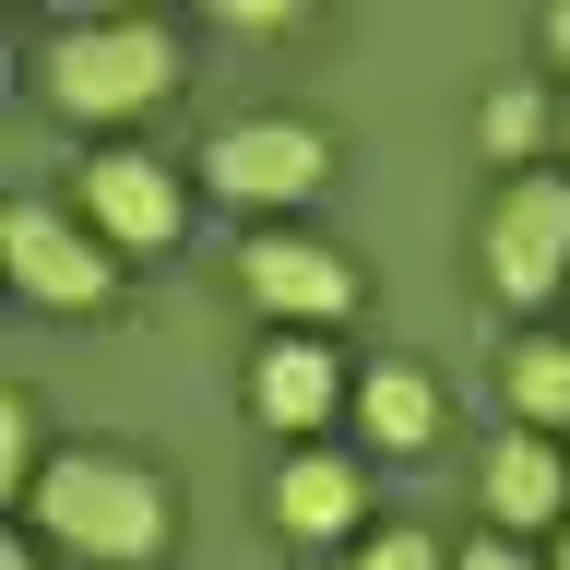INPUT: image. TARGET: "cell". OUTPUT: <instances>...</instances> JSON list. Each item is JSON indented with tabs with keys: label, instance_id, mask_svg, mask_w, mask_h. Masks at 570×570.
Returning a JSON list of instances; mask_svg holds the SVG:
<instances>
[{
	"label": "cell",
	"instance_id": "6da1fadb",
	"mask_svg": "<svg viewBox=\"0 0 570 570\" xmlns=\"http://www.w3.org/2000/svg\"><path fill=\"white\" fill-rule=\"evenodd\" d=\"M24 534H48V547L83 559V570H155L178 511H167V475L142 452L83 440V452H48V475L24 488Z\"/></svg>",
	"mask_w": 570,
	"mask_h": 570
},
{
	"label": "cell",
	"instance_id": "7a4b0ae2",
	"mask_svg": "<svg viewBox=\"0 0 570 570\" xmlns=\"http://www.w3.org/2000/svg\"><path fill=\"white\" fill-rule=\"evenodd\" d=\"M178 24L167 12H96V24H60L48 36V107L83 119V131H119L142 107L178 96Z\"/></svg>",
	"mask_w": 570,
	"mask_h": 570
},
{
	"label": "cell",
	"instance_id": "3957f363",
	"mask_svg": "<svg viewBox=\"0 0 570 570\" xmlns=\"http://www.w3.org/2000/svg\"><path fill=\"white\" fill-rule=\"evenodd\" d=\"M475 274H488L499 309H547V297H570V167L499 178V203L475 214Z\"/></svg>",
	"mask_w": 570,
	"mask_h": 570
},
{
	"label": "cell",
	"instance_id": "277c9868",
	"mask_svg": "<svg viewBox=\"0 0 570 570\" xmlns=\"http://www.w3.org/2000/svg\"><path fill=\"white\" fill-rule=\"evenodd\" d=\"M203 190L274 226V214H297V203H321V190H333V131H321V119H297V107L226 119V131L203 142Z\"/></svg>",
	"mask_w": 570,
	"mask_h": 570
},
{
	"label": "cell",
	"instance_id": "5b68a950",
	"mask_svg": "<svg viewBox=\"0 0 570 570\" xmlns=\"http://www.w3.org/2000/svg\"><path fill=\"white\" fill-rule=\"evenodd\" d=\"M0 262L24 285V309H60V321H83V309L119 297V249H107L60 190H24V203L0 214Z\"/></svg>",
	"mask_w": 570,
	"mask_h": 570
},
{
	"label": "cell",
	"instance_id": "8992f818",
	"mask_svg": "<svg viewBox=\"0 0 570 570\" xmlns=\"http://www.w3.org/2000/svg\"><path fill=\"white\" fill-rule=\"evenodd\" d=\"M60 190H71V214H83L107 249H178V238H190V178H178L167 155L96 142V155L60 178Z\"/></svg>",
	"mask_w": 570,
	"mask_h": 570
},
{
	"label": "cell",
	"instance_id": "52a82bcc",
	"mask_svg": "<svg viewBox=\"0 0 570 570\" xmlns=\"http://www.w3.org/2000/svg\"><path fill=\"white\" fill-rule=\"evenodd\" d=\"M238 297L262 309V333H333V321L356 309V262L333 238H297V226H249Z\"/></svg>",
	"mask_w": 570,
	"mask_h": 570
},
{
	"label": "cell",
	"instance_id": "ba28073f",
	"mask_svg": "<svg viewBox=\"0 0 570 570\" xmlns=\"http://www.w3.org/2000/svg\"><path fill=\"white\" fill-rule=\"evenodd\" d=\"M345 404H356V368H333L321 333H262V345H249V416L274 428V440L309 452V428L345 416Z\"/></svg>",
	"mask_w": 570,
	"mask_h": 570
},
{
	"label": "cell",
	"instance_id": "9c48e42d",
	"mask_svg": "<svg viewBox=\"0 0 570 570\" xmlns=\"http://www.w3.org/2000/svg\"><path fill=\"white\" fill-rule=\"evenodd\" d=\"M475 511L499 534H559L570 523V440H534V428H499L475 452Z\"/></svg>",
	"mask_w": 570,
	"mask_h": 570
},
{
	"label": "cell",
	"instance_id": "30bf717a",
	"mask_svg": "<svg viewBox=\"0 0 570 570\" xmlns=\"http://www.w3.org/2000/svg\"><path fill=\"white\" fill-rule=\"evenodd\" d=\"M262 523L274 534H297V547H345L356 523H368V463L356 452H285L274 463V488H262Z\"/></svg>",
	"mask_w": 570,
	"mask_h": 570
},
{
	"label": "cell",
	"instance_id": "8fae6325",
	"mask_svg": "<svg viewBox=\"0 0 570 570\" xmlns=\"http://www.w3.org/2000/svg\"><path fill=\"white\" fill-rule=\"evenodd\" d=\"M356 440L368 452H428L440 428H452V392H440V368H416V356H381V368H356Z\"/></svg>",
	"mask_w": 570,
	"mask_h": 570
},
{
	"label": "cell",
	"instance_id": "7c38bea8",
	"mask_svg": "<svg viewBox=\"0 0 570 570\" xmlns=\"http://www.w3.org/2000/svg\"><path fill=\"white\" fill-rule=\"evenodd\" d=\"M559 107H570V96H547L534 71H499L488 107H475V142H488V167H499V178H523L534 155L559 142Z\"/></svg>",
	"mask_w": 570,
	"mask_h": 570
},
{
	"label": "cell",
	"instance_id": "4fadbf2b",
	"mask_svg": "<svg viewBox=\"0 0 570 570\" xmlns=\"http://www.w3.org/2000/svg\"><path fill=\"white\" fill-rule=\"evenodd\" d=\"M499 392H511V428H534V440H570V333H511V356H499Z\"/></svg>",
	"mask_w": 570,
	"mask_h": 570
},
{
	"label": "cell",
	"instance_id": "5bb4252c",
	"mask_svg": "<svg viewBox=\"0 0 570 570\" xmlns=\"http://www.w3.org/2000/svg\"><path fill=\"white\" fill-rule=\"evenodd\" d=\"M48 475V440H36V392H0V488L24 499Z\"/></svg>",
	"mask_w": 570,
	"mask_h": 570
},
{
	"label": "cell",
	"instance_id": "9a60e30c",
	"mask_svg": "<svg viewBox=\"0 0 570 570\" xmlns=\"http://www.w3.org/2000/svg\"><path fill=\"white\" fill-rule=\"evenodd\" d=\"M345 570H452V559H440V534L381 523V534H356V547H345Z\"/></svg>",
	"mask_w": 570,
	"mask_h": 570
},
{
	"label": "cell",
	"instance_id": "2e32d148",
	"mask_svg": "<svg viewBox=\"0 0 570 570\" xmlns=\"http://www.w3.org/2000/svg\"><path fill=\"white\" fill-rule=\"evenodd\" d=\"M452 570H547V559H534L523 534H499V523H475V534H463V547H452Z\"/></svg>",
	"mask_w": 570,
	"mask_h": 570
},
{
	"label": "cell",
	"instance_id": "e0dca14e",
	"mask_svg": "<svg viewBox=\"0 0 570 570\" xmlns=\"http://www.w3.org/2000/svg\"><path fill=\"white\" fill-rule=\"evenodd\" d=\"M226 24H238V36H274V24H297V0H226Z\"/></svg>",
	"mask_w": 570,
	"mask_h": 570
},
{
	"label": "cell",
	"instance_id": "ac0fdd59",
	"mask_svg": "<svg viewBox=\"0 0 570 570\" xmlns=\"http://www.w3.org/2000/svg\"><path fill=\"white\" fill-rule=\"evenodd\" d=\"M534 48H547V60L570 71V0H559V12H547V24H534Z\"/></svg>",
	"mask_w": 570,
	"mask_h": 570
},
{
	"label": "cell",
	"instance_id": "d6986e66",
	"mask_svg": "<svg viewBox=\"0 0 570 570\" xmlns=\"http://www.w3.org/2000/svg\"><path fill=\"white\" fill-rule=\"evenodd\" d=\"M0 570H36V547H24V534H12V547H0Z\"/></svg>",
	"mask_w": 570,
	"mask_h": 570
},
{
	"label": "cell",
	"instance_id": "ffe728a7",
	"mask_svg": "<svg viewBox=\"0 0 570 570\" xmlns=\"http://www.w3.org/2000/svg\"><path fill=\"white\" fill-rule=\"evenodd\" d=\"M547 570H570V523H559V547H547Z\"/></svg>",
	"mask_w": 570,
	"mask_h": 570
},
{
	"label": "cell",
	"instance_id": "44dd1931",
	"mask_svg": "<svg viewBox=\"0 0 570 570\" xmlns=\"http://www.w3.org/2000/svg\"><path fill=\"white\" fill-rule=\"evenodd\" d=\"M559 167H570V107H559Z\"/></svg>",
	"mask_w": 570,
	"mask_h": 570
}]
</instances>
